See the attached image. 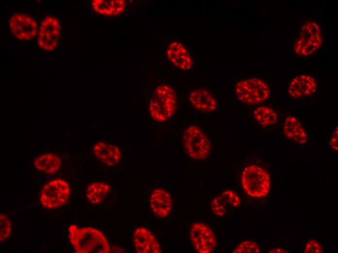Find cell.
Returning <instances> with one entry per match:
<instances>
[{
    "label": "cell",
    "instance_id": "1",
    "mask_svg": "<svg viewBox=\"0 0 338 253\" xmlns=\"http://www.w3.org/2000/svg\"><path fill=\"white\" fill-rule=\"evenodd\" d=\"M70 244L77 253H109V243L100 230L92 227H78L74 224L68 227Z\"/></svg>",
    "mask_w": 338,
    "mask_h": 253
},
{
    "label": "cell",
    "instance_id": "2",
    "mask_svg": "<svg viewBox=\"0 0 338 253\" xmlns=\"http://www.w3.org/2000/svg\"><path fill=\"white\" fill-rule=\"evenodd\" d=\"M323 43L320 24L312 20H305L299 28L294 43V51L298 56L306 57L316 53Z\"/></svg>",
    "mask_w": 338,
    "mask_h": 253
},
{
    "label": "cell",
    "instance_id": "3",
    "mask_svg": "<svg viewBox=\"0 0 338 253\" xmlns=\"http://www.w3.org/2000/svg\"><path fill=\"white\" fill-rule=\"evenodd\" d=\"M177 98L174 90L167 85L158 86L151 98L149 109L152 118L157 122L169 119L175 111Z\"/></svg>",
    "mask_w": 338,
    "mask_h": 253
},
{
    "label": "cell",
    "instance_id": "4",
    "mask_svg": "<svg viewBox=\"0 0 338 253\" xmlns=\"http://www.w3.org/2000/svg\"><path fill=\"white\" fill-rule=\"evenodd\" d=\"M241 182L244 190L254 198H263L269 194L270 187L269 173L264 168L250 164L243 169Z\"/></svg>",
    "mask_w": 338,
    "mask_h": 253
},
{
    "label": "cell",
    "instance_id": "5",
    "mask_svg": "<svg viewBox=\"0 0 338 253\" xmlns=\"http://www.w3.org/2000/svg\"><path fill=\"white\" fill-rule=\"evenodd\" d=\"M238 99L249 105H255L266 101L270 97L269 86L262 79L250 78L240 80L235 87Z\"/></svg>",
    "mask_w": 338,
    "mask_h": 253
},
{
    "label": "cell",
    "instance_id": "6",
    "mask_svg": "<svg viewBox=\"0 0 338 253\" xmlns=\"http://www.w3.org/2000/svg\"><path fill=\"white\" fill-rule=\"evenodd\" d=\"M68 183L61 179H56L47 182L42 187L39 200L44 207L52 209L64 205L70 195Z\"/></svg>",
    "mask_w": 338,
    "mask_h": 253
},
{
    "label": "cell",
    "instance_id": "7",
    "mask_svg": "<svg viewBox=\"0 0 338 253\" xmlns=\"http://www.w3.org/2000/svg\"><path fill=\"white\" fill-rule=\"evenodd\" d=\"M183 140L185 150L191 158L201 160L209 155L211 150L210 142L199 127H188L184 133Z\"/></svg>",
    "mask_w": 338,
    "mask_h": 253
},
{
    "label": "cell",
    "instance_id": "8",
    "mask_svg": "<svg viewBox=\"0 0 338 253\" xmlns=\"http://www.w3.org/2000/svg\"><path fill=\"white\" fill-rule=\"evenodd\" d=\"M190 237L194 248L198 253H212L216 246L215 234L205 223L196 222L193 224L190 231Z\"/></svg>",
    "mask_w": 338,
    "mask_h": 253
},
{
    "label": "cell",
    "instance_id": "9",
    "mask_svg": "<svg viewBox=\"0 0 338 253\" xmlns=\"http://www.w3.org/2000/svg\"><path fill=\"white\" fill-rule=\"evenodd\" d=\"M318 90L316 79L311 75L300 74L293 77L288 86V93L297 99L314 94Z\"/></svg>",
    "mask_w": 338,
    "mask_h": 253
},
{
    "label": "cell",
    "instance_id": "10",
    "mask_svg": "<svg viewBox=\"0 0 338 253\" xmlns=\"http://www.w3.org/2000/svg\"><path fill=\"white\" fill-rule=\"evenodd\" d=\"M133 243L136 253H160V244L154 235L145 227H137L133 232Z\"/></svg>",
    "mask_w": 338,
    "mask_h": 253
},
{
    "label": "cell",
    "instance_id": "11",
    "mask_svg": "<svg viewBox=\"0 0 338 253\" xmlns=\"http://www.w3.org/2000/svg\"><path fill=\"white\" fill-rule=\"evenodd\" d=\"M150 204L155 215L161 218L165 217L171 211L172 199L167 191L161 188H156L150 195Z\"/></svg>",
    "mask_w": 338,
    "mask_h": 253
},
{
    "label": "cell",
    "instance_id": "12",
    "mask_svg": "<svg viewBox=\"0 0 338 253\" xmlns=\"http://www.w3.org/2000/svg\"><path fill=\"white\" fill-rule=\"evenodd\" d=\"M283 130L285 135L296 143L304 144L309 138L304 125L300 119L295 116L286 117Z\"/></svg>",
    "mask_w": 338,
    "mask_h": 253
},
{
    "label": "cell",
    "instance_id": "13",
    "mask_svg": "<svg viewBox=\"0 0 338 253\" xmlns=\"http://www.w3.org/2000/svg\"><path fill=\"white\" fill-rule=\"evenodd\" d=\"M169 60L176 67L185 70L190 69L193 65L191 57L186 47L181 43H171L167 50Z\"/></svg>",
    "mask_w": 338,
    "mask_h": 253
},
{
    "label": "cell",
    "instance_id": "14",
    "mask_svg": "<svg viewBox=\"0 0 338 253\" xmlns=\"http://www.w3.org/2000/svg\"><path fill=\"white\" fill-rule=\"evenodd\" d=\"M94 155L101 163L108 166H114L120 161L121 154L116 145L103 142L97 143L94 146Z\"/></svg>",
    "mask_w": 338,
    "mask_h": 253
},
{
    "label": "cell",
    "instance_id": "15",
    "mask_svg": "<svg viewBox=\"0 0 338 253\" xmlns=\"http://www.w3.org/2000/svg\"><path fill=\"white\" fill-rule=\"evenodd\" d=\"M189 100L194 108L203 112L215 110L218 105L215 97L209 90L204 89L192 91L189 94Z\"/></svg>",
    "mask_w": 338,
    "mask_h": 253
},
{
    "label": "cell",
    "instance_id": "16",
    "mask_svg": "<svg viewBox=\"0 0 338 253\" xmlns=\"http://www.w3.org/2000/svg\"><path fill=\"white\" fill-rule=\"evenodd\" d=\"M34 165L38 171L52 175L60 169L62 161L58 155L48 153L36 157L34 160Z\"/></svg>",
    "mask_w": 338,
    "mask_h": 253
},
{
    "label": "cell",
    "instance_id": "17",
    "mask_svg": "<svg viewBox=\"0 0 338 253\" xmlns=\"http://www.w3.org/2000/svg\"><path fill=\"white\" fill-rule=\"evenodd\" d=\"M93 9L100 14L106 16H118L125 9L123 0H94L92 2Z\"/></svg>",
    "mask_w": 338,
    "mask_h": 253
},
{
    "label": "cell",
    "instance_id": "18",
    "mask_svg": "<svg viewBox=\"0 0 338 253\" xmlns=\"http://www.w3.org/2000/svg\"><path fill=\"white\" fill-rule=\"evenodd\" d=\"M110 187L108 184L102 181L90 183L86 189V197L92 204H99L103 201L108 195Z\"/></svg>",
    "mask_w": 338,
    "mask_h": 253
},
{
    "label": "cell",
    "instance_id": "19",
    "mask_svg": "<svg viewBox=\"0 0 338 253\" xmlns=\"http://www.w3.org/2000/svg\"><path fill=\"white\" fill-rule=\"evenodd\" d=\"M253 115L254 119L264 126L274 125L279 118L277 113L273 109L266 106L257 108L254 110Z\"/></svg>",
    "mask_w": 338,
    "mask_h": 253
},
{
    "label": "cell",
    "instance_id": "20",
    "mask_svg": "<svg viewBox=\"0 0 338 253\" xmlns=\"http://www.w3.org/2000/svg\"><path fill=\"white\" fill-rule=\"evenodd\" d=\"M233 253H259L258 244L253 240H245L238 244L232 252Z\"/></svg>",
    "mask_w": 338,
    "mask_h": 253
},
{
    "label": "cell",
    "instance_id": "21",
    "mask_svg": "<svg viewBox=\"0 0 338 253\" xmlns=\"http://www.w3.org/2000/svg\"><path fill=\"white\" fill-rule=\"evenodd\" d=\"M11 222L7 216L0 214V242H2L8 239L11 233Z\"/></svg>",
    "mask_w": 338,
    "mask_h": 253
},
{
    "label": "cell",
    "instance_id": "22",
    "mask_svg": "<svg viewBox=\"0 0 338 253\" xmlns=\"http://www.w3.org/2000/svg\"><path fill=\"white\" fill-rule=\"evenodd\" d=\"M225 204H228L234 208L238 207L240 204V198L235 192L230 190L224 191L220 195Z\"/></svg>",
    "mask_w": 338,
    "mask_h": 253
},
{
    "label": "cell",
    "instance_id": "23",
    "mask_svg": "<svg viewBox=\"0 0 338 253\" xmlns=\"http://www.w3.org/2000/svg\"><path fill=\"white\" fill-rule=\"evenodd\" d=\"M211 208L213 214L218 217H223L226 214L225 204L220 196L212 200Z\"/></svg>",
    "mask_w": 338,
    "mask_h": 253
},
{
    "label": "cell",
    "instance_id": "24",
    "mask_svg": "<svg viewBox=\"0 0 338 253\" xmlns=\"http://www.w3.org/2000/svg\"><path fill=\"white\" fill-rule=\"evenodd\" d=\"M323 249L321 244L316 240H308L304 247V253H322Z\"/></svg>",
    "mask_w": 338,
    "mask_h": 253
},
{
    "label": "cell",
    "instance_id": "25",
    "mask_svg": "<svg viewBox=\"0 0 338 253\" xmlns=\"http://www.w3.org/2000/svg\"><path fill=\"white\" fill-rule=\"evenodd\" d=\"M338 126H336L335 128L330 135L329 139V145L331 148L335 151L338 152Z\"/></svg>",
    "mask_w": 338,
    "mask_h": 253
},
{
    "label": "cell",
    "instance_id": "26",
    "mask_svg": "<svg viewBox=\"0 0 338 253\" xmlns=\"http://www.w3.org/2000/svg\"><path fill=\"white\" fill-rule=\"evenodd\" d=\"M269 253H288V252L286 250L281 248H277L275 249H272L268 252Z\"/></svg>",
    "mask_w": 338,
    "mask_h": 253
}]
</instances>
